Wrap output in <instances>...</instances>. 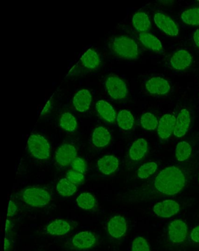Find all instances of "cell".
<instances>
[{
    "mask_svg": "<svg viewBox=\"0 0 199 251\" xmlns=\"http://www.w3.org/2000/svg\"><path fill=\"white\" fill-rule=\"evenodd\" d=\"M96 200L90 193H82L76 198V203L81 209L88 210L93 209L96 205Z\"/></svg>",
    "mask_w": 199,
    "mask_h": 251,
    "instance_id": "27",
    "label": "cell"
},
{
    "mask_svg": "<svg viewBox=\"0 0 199 251\" xmlns=\"http://www.w3.org/2000/svg\"><path fill=\"white\" fill-rule=\"evenodd\" d=\"M66 178L75 185L81 184L84 180L83 174L75 170L69 171L66 174Z\"/></svg>",
    "mask_w": 199,
    "mask_h": 251,
    "instance_id": "34",
    "label": "cell"
},
{
    "mask_svg": "<svg viewBox=\"0 0 199 251\" xmlns=\"http://www.w3.org/2000/svg\"><path fill=\"white\" fill-rule=\"evenodd\" d=\"M51 108V104L50 101H48V103L46 105L45 108L43 110V112H42V115L46 114V113H48L49 111H50Z\"/></svg>",
    "mask_w": 199,
    "mask_h": 251,
    "instance_id": "39",
    "label": "cell"
},
{
    "mask_svg": "<svg viewBox=\"0 0 199 251\" xmlns=\"http://www.w3.org/2000/svg\"><path fill=\"white\" fill-rule=\"evenodd\" d=\"M60 126L64 130L72 132L77 127V122L71 113L66 112L61 116L59 122Z\"/></svg>",
    "mask_w": 199,
    "mask_h": 251,
    "instance_id": "28",
    "label": "cell"
},
{
    "mask_svg": "<svg viewBox=\"0 0 199 251\" xmlns=\"http://www.w3.org/2000/svg\"><path fill=\"white\" fill-rule=\"evenodd\" d=\"M190 237L192 242L199 244V225L192 229Z\"/></svg>",
    "mask_w": 199,
    "mask_h": 251,
    "instance_id": "36",
    "label": "cell"
},
{
    "mask_svg": "<svg viewBox=\"0 0 199 251\" xmlns=\"http://www.w3.org/2000/svg\"><path fill=\"white\" fill-rule=\"evenodd\" d=\"M154 22L162 31L171 36L178 35L179 29L176 24L168 15L162 13H157L154 16Z\"/></svg>",
    "mask_w": 199,
    "mask_h": 251,
    "instance_id": "10",
    "label": "cell"
},
{
    "mask_svg": "<svg viewBox=\"0 0 199 251\" xmlns=\"http://www.w3.org/2000/svg\"><path fill=\"white\" fill-rule=\"evenodd\" d=\"M111 134L106 128L99 126L94 130L92 136L93 145L97 148H105L111 142Z\"/></svg>",
    "mask_w": 199,
    "mask_h": 251,
    "instance_id": "18",
    "label": "cell"
},
{
    "mask_svg": "<svg viewBox=\"0 0 199 251\" xmlns=\"http://www.w3.org/2000/svg\"></svg>",
    "mask_w": 199,
    "mask_h": 251,
    "instance_id": "42",
    "label": "cell"
},
{
    "mask_svg": "<svg viewBox=\"0 0 199 251\" xmlns=\"http://www.w3.org/2000/svg\"><path fill=\"white\" fill-rule=\"evenodd\" d=\"M77 155V151L75 146L69 144L61 146L56 152V161L62 167H67L72 163Z\"/></svg>",
    "mask_w": 199,
    "mask_h": 251,
    "instance_id": "8",
    "label": "cell"
},
{
    "mask_svg": "<svg viewBox=\"0 0 199 251\" xmlns=\"http://www.w3.org/2000/svg\"><path fill=\"white\" fill-rule=\"evenodd\" d=\"M192 62L191 54L184 50H178L174 53L170 60L171 66L177 70L188 69L191 65Z\"/></svg>",
    "mask_w": 199,
    "mask_h": 251,
    "instance_id": "14",
    "label": "cell"
},
{
    "mask_svg": "<svg viewBox=\"0 0 199 251\" xmlns=\"http://www.w3.org/2000/svg\"><path fill=\"white\" fill-rule=\"evenodd\" d=\"M148 151V143L145 139H139L131 145L129 155L131 160L139 161L144 157Z\"/></svg>",
    "mask_w": 199,
    "mask_h": 251,
    "instance_id": "19",
    "label": "cell"
},
{
    "mask_svg": "<svg viewBox=\"0 0 199 251\" xmlns=\"http://www.w3.org/2000/svg\"><path fill=\"white\" fill-rule=\"evenodd\" d=\"M71 229V226L65 220L57 219L50 223L47 228V231L49 234L52 235H65Z\"/></svg>",
    "mask_w": 199,
    "mask_h": 251,
    "instance_id": "21",
    "label": "cell"
},
{
    "mask_svg": "<svg viewBox=\"0 0 199 251\" xmlns=\"http://www.w3.org/2000/svg\"><path fill=\"white\" fill-rule=\"evenodd\" d=\"M142 127L148 130H154L157 128L159 122L155 115L151 113H146L140 119Z\"/></svg>",
    "mask_w": 199,
    "mask_h": 251,
    "instance_id": "32",
    "label": "cell"
},
{
    "mask_svg": "<svg viewBox=\"0 0 199 251\" xmlns=\"http://www.w3.org/2000/svg\"><path fill=\"white\" fill-rule=\"evenodd\" d=\"M81 62L88 69H95L100 65V60L99 54L94 50H88L82 55Z\"/></svg>",
    "mask_w": 199,
    "mask_h": 251,
    "instance_id": "23",
    "label": "cell"
},
{
    "mask_svg": "<svg viewBox=\"0 0 199 251\" xmlns=\"http://www.w3.org/2000/svg\"><path fill=\"white\" fill-rule=\"evenodd\" d=\"M132 22L135 29L142 33L148 31L151 26V22L148 15L142 12L134 15Z\"/></svg>",
    "mask_w": 199,
    "mask_h": 251,
    "instance_id": "24",
    "label": "cell"
},
{
    "mask_svg": "<svg viewBox=\"0 0 199 251\" xmlns=\"http://www.w3.org/2000/svg\"><path fill=\"white\" fill-rule=\"evenodd\" d=\"M12 227V224L11 222H10V220H7V222H6V226H5V229L6 231H10L11 228Z\"/></svg>",
    "mask_w": 199,
    "mask_h": 251,
    "instance_id": "41",
    "label": "cell"
},
{
    "mask_svg": "<svg viewBox=\"0 0 199 251\" xmlns=\"http://www.w3.org/2000/svg\"><path fill=\"white\" fill-rule=\"evenodd\" d=\"M73 169L78 173L84 174L87 170V165L83 159L76 157L71 164Z\"/></svg>",
    "mask_w": 199,
    "mask_h": 251,
    "instance_id": "35",
    "label": "cell"
},
{
    "mask_svg": "<svg viewBox=\"0 0 199 251\" xmlns=\"http://www.w3.org/2000/svg\"><path fill=\"white\" fill-rule=\"evenodd\" d=\"M27 146L33 157L39 160H46L50 157V146L44 136L32 134L27 141Z\"/></svg>",
    "mask_w": 199,
    "mask_h": 251,
    "instance_id": "4",
    "label": "cell"
},
{
    "mask_svg": "<svg viewBox=\"0 0 199 251\" xmlns=\"http://www.w3.org/2000/svg\"><path fill=\"white\" fill-rule=\"evenodd\" d=\"M158 168V165L155 162H148L139 168L137 171V176L140 179H147L154 174Z\"/></svg>",
    "mask_w": 199,
    "mask_h": 251,
    "instance_id": "31",
    "label": "cell"
},
{
    "mask_svg": "<svg viewBox=\"0 0 199 251\" xmlns=\"http://www.w3.org/2000/svg\"><path fill=\"white\" fill-rule=\"evenodd\" d=\"M98 113L103 119L109 123H113L116 120V113L114 108L106 101L100 100L96 104Z\"/></svg>",
    "mask_w": 199,
    "mask_h": 251,
    "instance_id": "20",
    "label": "cell"
},
{
    "mask_svg": "<svg viewBox=\"0 0 199 251\" xmlns=\"http://www.w3.org/2000/svg\"><path fill=\"white\" fill-rule=\"evenodd\" d=\"M188 226L182 220H174L168 226V237L174 244H180L184 242L188 236Z\"/></svg>",
    "mask_w": 199,
    "mask_h": 251,
    "instance_id": "6",
    "label": "cell"
},
{
    "mask_svg": "<svg viewBox=\"0 0 199 251\" xmlns=\"http://www.w3.org/2000/svg\"><path fill=\"white\" fill-rule=\"evenodd\" d=\"M191 121V115L188 110L182 109L176 118L175 127L174 131V136L179 138L184 136L188 132Z\"/></svg>",
    "mask_w": 199,
    "mask_h": 251,
    "instance_id": "13",
    "label": "cell"
},
{
    "mask_svg": "<svg viewBox=\"0 0 199 251\" xmlns=\"http://www.w3.org/2000/svg\"><path fill=\"white\" fill-rule=\"evenodd\" d=\"M139 39L142 44L150 50L157 53L162 50V45L160 40L149 33H141Z\"/></svg>",
    "mask_w": 199,
    "mask_h": 251,
    "instance_id": "22",
    "label": "cell"
},
{
    "mask_svg": "<svg viewBox=\"0 0 199 251\" xmlns=\"http://www.w3.org/2000/svg\"><path fill=\"white\" fill-rule=\"evenodd\" d=\"M112 50L115 53L124 59H135L139 55V50L133 39L121 36L116 38L112 43Z\"/></svg>",
    "mask_w": 199,
    "mask_h": 251,
    "instance_id": "2",
    "label": "cell"
},
{
    "mask_svg": "<svg viewBox=\"0 0 199 251\" xmlns=\"http://www.w3.org/2000/svg\"><path fill=\"white\" fill-rule=\"evenodd\" d=\"M192 151V147L188 142L183 141L179 143L176 146L175 151L177 160L183 162L188 160L191 155Z\"/></svg>",
    "mask_w": 199,
    "mask_h": 251,
    "instance_id": "29",
    "label": "cell"
},
{
    "mask_svg": "<svg viewBox=\"0 0 199 251\" xmlns=\"http://www.w3.org/2000/svg\"><path fill=\"white\" fill-rule=\"evenodd\" d=\"M77 190L76 185L67 178H63L58 182L57 191L64 197H69L74 195Z\"/></svg>",
    "mask_w": 199,
    "mask_h": 251,
    "instance_id": "26",
    "label": "cell"
},
{
    "mask_svg": "<svg viewBox=\"0 0 199 251\" xmlns=\"http://www.w3.org/2000/svg\"><path fill=\"white\" fill-rule=\"evenodd\" d=\"M185 174L181 168L171 166L164 168L154 182V188L160 194L173 196L178 194L186 185Z\"/></svg>",
    "mask_w": 199,
    "mask_h": 251,
    "instance_id": "1",
    "label": "cell"
},
{
    "mask_svg": "<svg viewBox=\"0 0 199 251\" xmlns=\"http://www.w3.org/2000/svg\"><path fill=\"white\" fill-rule=\"evenodd\" d=\"M194 40L196 45L199 48V29L196 30L194 35Z\"/></svg>",
    "mask_w": 199,
    "mask_h": 251,
    "instance_id": "38",
    "label": "cell"
},
{
    "mask_svg": "<svg viewBox=\"0 0 199 251\" xmlns=\"http://www.w3.org/2000/svg\"><path fill=\"white\" fill-rule=\"evenodd\" d=\"M147 90L154 95H165L171 90V86L166 79L161 77L152 78L147 82Z\"/></svg>",
    "mask_w": 199,
    "mask_h": 251,
    "instance_id": "15",
    "label": "cell"
},
{
    "mask_svg": "<svg viewBox=\"0 0 199 251\" xmlns=\"http://www.w3.org/2000/svg\"><path fill=\"white\" fill-rule=\"evenodd\" d=\"M23 200L29 206L42 207L47 206L51 200V196L47 190L39 187H29L24 190Z\"/></svg>",
    "mask_w": 199,
    "mask_h": 251,
    "instance_id": "3",
    "label": "cell"
},
{
    "mask_svg": "<svg viewBox=\"0 0 199 251\" xmlns=\"http://www.w3.org/2000/svg\"><path fill=\"white\" fill-rule=\"evenodd\" d=\"M105 88L113 99L122 100L125 99L127 96L126 84L118 76L109 75L106 79Z\"/></svg>",
    "mask_w": 199,
    "mask_h": 251,
    "instance_id": "5",
    "label": "cell"
},
{
    "mask_svg": "<svg viewBox=\"0 0 199 251\" xmlns=\"http://www.w3.org/2000/svg\"><path fill=\"white\" fill-rule=\"evenodd\" d=\"M118 159L112 155H105L98 161L99 170L106 176L111 175L119 167Z\"/></svg>",
    "mask_w": 199,
    "mask_h": 251,
    "instance_id": "17",
    "label": "cell"
},
{
    "mask_svg": "<svg viewBox=\"0 0 199 251\" xmlns=\"http://www.w3.org/2000/svg\"><path fill=\"white\" fill-rule=\"evenodd\" d=\"M17 210V205L15 204L14 201H10V203H9V207L7 214L8 217L13 216L15 213H16Z\"/></svg>",
    "mask_w": 199,
    "mask_h": 251,
    "instance_id": "37",
    "label": "cell"
},
{
    "mask_svg": "<svg viewBox=\"0 0 199 251\" xmlns=\"http://www.w3.org/2000/svg\"><path fill=\"white\" fill-rule=\"evenodd\" d=\"M180 210L179 204L174 200H165L156 203L153 207V212L161 218H170Z\"/></svg>",
    "mask_w": 199,
    "mask_h": 251,
    "instance_id": "7",
    "label": "cell"
},
{
    "mask_svg": "<svg viewBox=\"0 0 199 251\" xmlns=\"http://www.w3.org/2000/svg\"><path fill=\"white\" fill-rule=\"evenodd\" d=\"M181 19L188 25L199 26V8H193L183 12Z\"/></svg>",
    "mask_w": 199,
    "mask_h": 251,
    "instance_id": "30",
    "label": "cell"
},
{
    "mask_svg": "<svg viewBox=\"0 0 199 251\" xmlns=\"http://www.w3.org/2000/svg\"><path fill=\"white\" fill-rule=\"evenodd\" d=\"M97 238L93 232L88 231L78 232L72 239V244L76 249L87 250L97 243Z\"/></svg>",
    "mask_w": 199,
    "mask_h": 251,
    "instance_id": "9",
    "label": "cell"
},
{
    "mask_svg": "<svg viewBox=\"0 0 199 251\" xmlns=\"http://www.w3.org/2000/svg\"><path fill=\"white\" fill-rule=\"evenodd\" d=\"M127 223L124 217L115 216L110 219L108 224L109 234L115 238L123 237L127 231Z\"/></svg>",
    "mask_w": 199,
    "mask_h": 251,
    "instance_id": "12",
    "label": "cell"
},
{
    "mask_svg": "<svg viewBox=\"0 0 199 251\" xmlns=\"http://www.w3.org/2000/svg\"><path fill=\"white\" fill-rule=\"evenodd\" d=\"M10 242H9L7 238H5L4 240V251H7L10 249Z\"/></svg>",
    "mask_w": 199,
    "mask_h": 251,
    "instance_id": "40",
    "label": "cell"
},
{
    "mask_svg": "<svg viewBox=\"0 0 199 251\" xmlns=\"http://www.w3.org/2000/svg\"><path fill=\"white\" fill-rule=\"evenodd\" d=\"M91 102V94L86 89L78 91L73 99V105L76 111L80 112L87 111L90 108Z\"/></svg>",
    "mask_w": 199,
    "mask_h": 251,
    "instance_id": "16",
    "label": "cell"
},
{
    "mask_svg": "<svg viewBox=\"0 0 199 251\" xmlns=\"http://www.w3.org/2000/svg\"><path fill=\"white\" fill-rule=\"evenodd\" d=\"M176 119L173 115L166 114L162 116L158 125L157 132L162 139H167L174 132Z\"/></svg>",
    "mask_w": 199,
    "mask_h": 251,
    "instance_id": "11",
    "label": "cell"
},
{
    "mask_svg": "<svg viewBox=\"0 0 199 251\" xmlns=\"http://www.w3.org/2000/svg\"><path fill=\"white\" fill-rule=\"evenodd\" d=\"M131 251H151L148 242L145 238L138 237L131 244Z\"/></svg>",
    "mask_w": 199,
    "mask_h": 251,
    "instance_id": "33",
    "label": "cell"
},
{
    "mask_svg": "<svg viewBox=\"0 0 199 251\" xmlns=\"http://www.w3.org/2000/svg\"><path fill=\"white\" fill-rule=\"evenodd\" d=\"M119 127L124 130H128L133 127L134 124V119L132 114L127 110H122L118 113L116 118Z\"/></svg>",
    "mask_w": 199,
    "mask_h": 251,
    "instance_id": "25",
    "label": "cell"
}]
</instances>
